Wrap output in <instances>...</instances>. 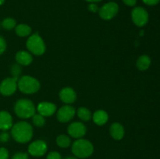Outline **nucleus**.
<instances>
[{"label":"nucleus","mask_w":160,"mask_h":159,"mask_svg":"<svg viewBox=\"0 0 160 159\" xmlns=\"http://www.w3.org/2000/svg\"><path fill=\"white\" fill-rule=\"evenodd\" d=\"M11 135L18 143H28L33 137V128L27 122H19L11 127Z\"/></svg>","instance_id":"nucleus-1"},{"label":"nucleus","mask_w":160,"mask_h":159,"mask_svg":"<svg viewBox=\"0 0 160 159\" xmlns=\"http://www.w3.org/2000/svg\"><path fill=\"white\" fill-rule=\"evenodd\" d=\"M94 147L89 140L85 139H78L72 145V152L79 158H86L93 154Z\"/></svg>","instance_id":"nucleus-2"},{"label":"nucleus","mask_w":160,"mask_h":159,"mask_svg":"<svg viewBox=\"0 0 160 159\" xmlns=\"http://www.w3.org/2000/svg\"><path fill=\"white\" fill-rule=\"evenodd\" d=\"M16 115L21 118H28L35 114V106L34 103L28 99H20L14 106Z\"/></svg>","instance_id":"nucleus-3"},{"label":"nucleus","mask_w":160,"mask_h":159,"mask_svg":"<svg viewBox=\"0 0 160 159\" xmlns=\"http://www.w3.org/2000/svg\"><path fill=\"white\" fill-rule=\"evenodd\" d=\"M17 87L22 93L32 94L38 91L41 86L39 81L35 78L30 76H23L18 80Z\"/></svg>","instance_id":"nucleus-4"},{"label":"nucleus","mask_w":160,"mask_h":159,"mask_svg":"<svg viewBox=\"0 0 160 159\" xmlns=\"http://www.w3.org/2000/svg\"><path fill=\"white\" fill-rule=\"evenodd\" d=\"M27 48L30 52L35 55H42L45 51V42L38 34L30 36L27 41Z\"/></svg>","instance_id":"nucleus-5"},{"label":"nucleus","mask_w":160,"mask_h":159,"mask_svg":"<svg viewBox=\"0 0 160 159\" xmlns=\"http://www.w3.org/2000/svg\"><path fill=\"white\" fill-rule=\"evenodd\" d=\"M119 12V6L114 2H109L103 5L98 9V14L102 20H109L115 17Z\"/></svg>","instance_id":"nucleus-6"},{"label":"nucleus","mask_w":160,"mask_h":159,"mask_svg":"<svg viewBox=\"0 0 160 159\" xmlns=\"http://www.w3.org/2000/svg\"><path fill=\"white\" fill-rule=\"evenodd\" d=\"M131 18L134 24L138 26H143L148 23V13L145 8L137 6L131 12Z\"/></svg>","instance_id":"nucleus-7"},{"label":"nucleus","mask_w":160,"mask_h":159,"mask_svg":"<svg viewBox=\"0 0 160 159\" xmlns=\"http://www.w3.org/2000/svg\"><path fill=\"white\" fill-rule=\"evenodd\" d=\"M17 88V79L14 77L6 78L0 84V93L4 96L13 94Z\"/></svg>","instance_id":"nucleus-8"},{"label":"nucleus","mask_w":160,"mask_h":159,"mask_svg":"<svg viewBox=\"0 0 160 159\" xmlns=\"http://www.w3.org/2000/svg\"><path fill=\"white\" fill-rule=\"evenodd\" d=\"M75 112L76 111L73 106L66 104L58 110L56 117L61 123H67L73 118Z\"/></svg>","instance_id":"nucleus-9"},{"label":"nucleus","mask_w":160,"mask_h":159,"mask_svg":"<svg viewBox=\"0 0 160 159\" xmlns=\"http://www.w3.org/2000/svg\"><path fill=\"white\" fill-rule=\"evenodd\" d=\"M47 151V144L43 140H35L28 147V152L34 157H41Z\"/></svg>","instance_id":"nucleus-10"},{"label":"nucleus","mask_w":160,"mask_h":159,"mask_svg":"<svg viewBox=\"0 0 160 159\" xmlns=\"http://www.w3.org/2000/svg\"><path fill=\"white\" fill-rule=\"evenodd\" d=\"M68 133L72 137L76 139L82 138L86 133V126L82 123L75 122L71 123L68 127Z\"/></svg>","instance_id":"nucleus-11"},{"label":"nucleus","mask_w":160,"mask_h":159,"mask_svg":"<svg viewBox=\"0 0 160 159\" xmlns=\"http://www.w3.org/2000/svg\"><path fill=\"white\" fill-rule=\"evenodd\" d=\"M37 110L38 114L42 115V116H51L56 112V106L53 103L44 101L39 103L37 107Z\"/></svg>","instance_id":"nucleus-12"},{"label":"nucleus","mask_w":160,"mask_h":159,"mask_svg":"<svg viewBox=\"0 0 160 159\" xmlns=\"http://www.w3.org/2000/svg\"><path fill=\"white\" fill-rule=\"evenodd\" d=\"M59 98L66 104H72L77 99L76 92L70 87H65L59 92Z\"/></svg>","instance_id":"nucleus-13"},{"label":"nucleus","mask_w":160,"mask_h":159,"mask_svg":"<svg viewBox=\"0 0 160 159\" xmlns=\"http://www.w3.org/2000/svg\"><path fill=\"white\" fill-rule=\"evenodd\" d=\"M12 126V118L10 114L6 111L0 112V129L8 130Z\"/></svg>","instance_id":"nucleus-14"},{"label":"nucleus","mask_w":160,"mask_h":159,"mask_svg":"<svg viewBox=\"0 0 160 159\" xmlns=\"http://www.w3.org/2000/svg\"><path fill=\"white\" fill-rule=\"evenodd\" d=\"M109 132L112 138L120 140L124 137V128L120 123H114L111 125L110 128H109Z\"/></svg>","instance_id":"nucleus-15"},{"label":"nucleus","mask_w":160,"mask_h":159,"mask_svg":"<svg viewBox=\"0 0 160 159\" xmlns=\"http://www.w3.org/2000/svg\"><path fill=\"white\" fill-rule=\"evenodd\" d=\"M16 61L17 63L22 65H28L32 62L33 57L29 52L25 51H20L16 54Z\"/></svg>","instance_id":"nucleus-16"},{"label":"nucleus","mask_w":160,"mask_h":159,"mask_svg":"<svg viewBox=\"0 0 160 159\" xmlns=\"http://www.w3.org/2000/svg\"><path fill=\"white\" fill-rule=\"evenodd\" d=\"M93 121L94 123L98 126H102L107 123L109 119V115L107 112L104 110H97L93 115Z\"/></svg>","instance_id":"nucleus-17"},{"label":"nucleus","mask_w":160,"mask_h":159,"mask_svg":"<svg viewBox=\"0 0 160 159\" xmlns=\"http://www.w3.org/2000/svg\"><path fill=\"white\" fill-rule=\"evenodd\" d=\"M136 65L139 70L144 71V70H148L151 65V59L147 55H142L138 59Z\"/></svg>","instance_id":"nucleus-18"},{"label":"nucleus","mask_w":160,"mask_h":159,"mask_svg":"<svg viewBox=\"0 0 160 159\" xmlns=\"http://www.w3.org/2000/svg\"><path fill=\"white\" fill-rule=\"evenodd\" d=\"M15 31L16 34H17L20 37H27V36H29L31 34V27L30 26L27 24H19L17 26H16L15 27Z\"/></svg>","instance_id":"nucleus-19"},{"label":"nucleus","mask_w":160,"mask_h":159,"mask_svg":"<svg viewBox=\"0 0 160 159\" xmlns=\"http://www.w3.org/2000/svg\"><path fill=\"white\" fill-rule=\"evenodd\" d=\"M56 143L60 147L66 148L70 146L71 143V140L68 136L65 135V134H61L56 138Z\"/></svg>","instance_id":"nucleus-20"},{"label":"nucleus","mask_w":160,"mask_h":159,"mask_svg":"<svg viewBox=\"0 0 160 159\" xmlns=\"http://www.w3.org/2000/svg\"><path fill=\"white\" fill-rule=\"evenodd\" d=\"M78 115L83 121H89L92 118V112L86 108H79L78 110Z\"/></svg>","instance_id":"nucleus-21"},{"label":"nucleus","mask_w":160,"mask_h":159,"mask_svg":"<svg viewBox=\"0 0 160 159\" xmlns=\"http://www.w3.org/2000/svg\"><path fill=\"white\" fill-rule=\"evenodd\" d=\"M16 26H17L16 20L14 19L10 18V17L4 19L2 22V26L4 29L7 30V31H10V30L13 29V28L16 27Z\"/></svg>","instance_id":"nucleus-22"},{"label":"nucleus","mask_w":160,"mask_h":159,"mask_svg":"<svg viewBox=\"0 0 160 159\" xmlns=\"http://www.w3.org/2000/svg\"><path fill=\"white\" fill-rule=\"evenodd\" d=\"M32 122L34 126L38 127H42L45 125V119L44 116H42L40 114H34L32 116Z\"/></svg>","instance_id":"nucleus-23"},{"label":"nucleus","mask_w":160,"mask_h":159,"mask_svg":"<svg viewBox=\"0 0 160 159\" xmlns=\"http://www.w3.org/2000/svg\"><path fill=\"white\" fill-rule=\"evenodd\" d=\"M11 72H12V75H13V77L14 78H18V76L20 74V66L18 65H12V69H11Z\"/></svg>","instance_id":"nucleus-24"},{"label":"nucleus","mask_w":160,"mask_h":159,"mask_svg":"<svg viewBox=\"0 0 160 159\" xmlns=\"http://www.w3.org/2000/svg\"><path fill=\"white\" fill-rule=\"evenodd\" d=\"M46 159H62V157H61V154L59 152L52 151V152L48 153Z\"/></svg>","instance_id":"nucleus-25"},{"label":"nucleus","mask_w":160,"mask_h":159,"mask_svg":"<svg viewBox=\"0 0 160 159\" xmlns=\"http://www.w3.org/2000/svg\"><path fill=\"white\" fill-rule=\"evenodd\" d=\"M12 159H28V154H27V153L23 152L16 153V154L12 156Z\"/></svg>","instance_id":"nucleus-26"},{"label":"nucleus","mask_w":160,"mask_h":159,"mask_svg":"<svg viewBox=\"0 0 160 159\" xmlns=\"http://www.w3.org/2000/svg\"><path fill=\"white\" fill-rule=\"evenodd\" d=\"M0 159H9V152L5 147H0Z\"/></svg>","instance_id":"nucleus-27"},{"label":"nucleus","mask_w":160,"mask_h":159,"mask_svg":"<svg viewBox=\"0 0 160 159\" xmlns=\"http://www.w3.org/2000/svg\"><path fill=\"white\" fill-rule=\"evenodd\" d=\"M6 41L3 37H2L0 36V55L2 54L5 51H6Z\"/></svg>","instance_id":"nucleus-28"},{"label":"nucleus","mask_w":160,"mask_h":159,"mask_svg":"<svg viewBox=\"0 0 160 159\" xmlns=\"http://www.w3.org/2000/svg\"><path fill=\"white\" fill-rule=\"evenodd\" d=\"M9 140V135L6 132L0 133V142L1 143H6Z\"/></svg>","instance_id":"nucleus-29"},{"label":"nucleus","mask_w":160,"mask_h":159,"mask_svg":"<svg viewBox=\"0 0 160 159\" xmlns=\"http://www.w3.org/2000/svg\"><path fill=\"white\" fill-rule=\"evenodd\" d=\"M88 8V10L92 12H98V9H99L96 3H90Z\"/></svg>","instance_id":"nucleus-30"},{"label":"nucleus","mask_w":160,"mask_h":159,"mask_svg":"<svg viewBox=\"0 0 160 159\" xmlns=\"http://www.w3.org/2000/svg\"><path fill=\"white\" fill-rule=\"evenodd\" d=\"M142 1L145 4L148 5V6H155L159 2L160 0H142Z\"/></svg>","instance_id":"nucleus-31"},{"label":"nucleus","mask_w":160,"mask_h":159,"mask_svg":"<svg viewBox=\"0 0 160 159\" xmlns=\"http://www.w3.org/2000/svg\"><path fill=\"white\" fill-rule=\"evenodd\" d=\"M123 2L128 6H134L137 3V0H123Z\"/></svg>","instance_id":"nucleus-32"},{"label":"nucleus","mask_w":160,"mask_h":159,"mask_svg":"<svg viewBox=\"0 0 160 159\" xmlns=\"http://www.w3.org/2000/svg\"><path fill=\"white\" fill-rule=\"evenodd\" d=\"M86 2H88L90 3H96L98 2H101L102 0H85Z\"/></svg>","instance_id":"nucleus-33"},{"label":"nucleus","mask_w":160,"mask_h":159,"mask_svg":"<svg viewBox=\"0 0 160 159\" xmlns=\"http://www.w3.org/2000/svg\"><path fill=\"white\" fill-rule=\"evenodd\" d=\"M64 159H78V158H76V157H67Z\"/></svg>","instance_id":"nucleus-34"},{"label":"nucleus","mask_w":160,"mask_h":159,"mask_svg":"<svg viewBox=\"0 0 160 159\" xmlns=\"http://www.w3.org/2000/svg\"><path fill=\"white\" fill-rule=\"evenodd\" d=\"M4 2H5V0H0V6H2Z\"/></svg>","instance_id":"nucleus-35"}]
</instances>
